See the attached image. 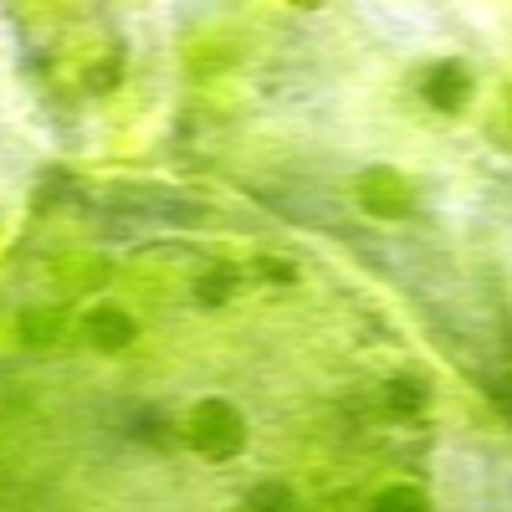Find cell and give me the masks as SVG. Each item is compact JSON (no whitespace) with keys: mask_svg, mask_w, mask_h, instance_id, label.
<instances>
[{"mask_svg":"<svg viewBox=\"0 0 512 512\" xmlns=\"http://www.w3.org/2000/svg\"><path fill=\"white\" fill-rule=\"evenodd\" d=\"M461 93H466V72H461L456 62L436 67V72H431V82H425V98H436L441 108H456V103H461Z\"/></svg>","mask_w":512,"mask_h":512,"instance_id":"cell-1","label":"cell"}]
</instances>
